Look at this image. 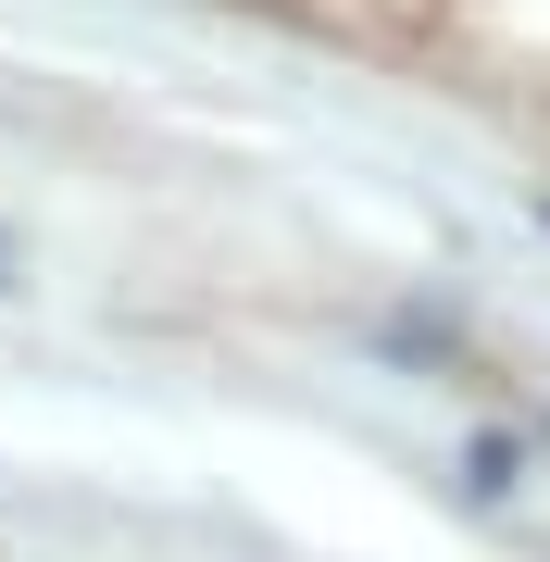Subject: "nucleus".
I'll use <instances>...</instances> for the list:
<instances>
[{"mask_svg":"<svg viewBox=\"0 0 550 562\" xmlns=\"http://www.w3.org/2000/svg\"><path fill=\"white\" fill-rule=\"evenodd\" d=\"M0 288H25V250H13V225H0Z\"/></svg>","mask_w":550,"mask_h":562,"instance_id":"f257e3e1","label":"nucleus"},{"mask_svg":"<svg viewBox=\"0 0 550 562\" xmlns=\"http://www.w3.org/2000/svg\"><path fill=\"white\" fill-rule=\"evenodd\" d=\"M538 438H550V425H538Z\"/></svg>","mask_w":550,"mask_h":562,"instance_id":"f03ea898","label":"nucleus"}]
</instances>
